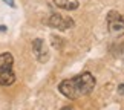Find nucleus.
<instances>
[{"instance_id": "obj_1", "label": "nucleus", "mask_w": 124, "mask_h": 110, "mask_svg": "<svg viewBox=\"0 0 124 110\" xmlns=\"http://www.w3.org/2000/svg\"><path fill=\"white\" fill-rule=\"evenodd\" d=\"M95 87V78L90 72H83L74 78L64 80L58 84L60 93H63L69 99H78L86 96L93 90Z\"/></svg>"}, {"instance_id": "obj_2", "label": "nucleus", "mask_w": 124, "mask_h": 110, "mask_svg": "<svg viewBox=\"0 0 124 110\" xmlns=\"http://www.w3.org/2000/svg\"><path fill=\"white\" fill-rule=\"evenodd\" d=\"M14 58L9 52L0 54V86H11L16 83V73L12 70Z\"/></svg>"}, {"instance_id": "obj_3", "label": "nucleus", "mask_w": 124, "mask_h": 110, "mask_svg": "<svg viewBox=\"0 0 124 110\" xmlns=\"http://www.w3.org/2000/svg\"><path fill=\"white\" fill-rule=\"evenodd\" d=\"M47 25L54 29H58V31H68L70 28H74V20L70 17H64L61 14H52V15L47 18Z\"/></svg>"}, {"instance_id": "obj_4", "label": "nucleus", "mask_w": 124, "mask_h": 110, "mask_svg": "<svg viewBox=\"0 0 124 110\" xmlns=\"http://www.w3.org/2000/svg\"><path fill=\"white\" fill-rule=\"evenodd\" d=\"M107 28L112 34H124V15L116 11L107 14Z\"/></svg>"}, {"instance_id": "obj_5", "label": "nucleus", "mask_w": 124, "mask_h": 110, "mask_svg": "<svg viewBox=\"0 0 124 110\" xmlns=\"http://www.w3.org/2000/svg\"><path fill=\"white\" fill-rule=\"evenodd\" d=\"M32 52H34V55L37 57V60H39L40 63H46V61L49 60V51H47L45 41H43L41 38H35V40L32 41Z\"/></svg>"}, {"instance_id": "obj_6", "label": "nucleus", "mask_w": 124, "mask_h": 110, "mask_svg": "<svg viewBox=\"0 0 124 110\" xmlns=\"http://www.w3.org/2000/svg\"><path fill=\"white\" fill-rule=\"evenodd\" d=\"M52 2H54V5L57 8L66 9V11H75L80 6L78 0H52Z\"/></svg>"}, {"instance_id": "obj_7", "label": "nucleus", "mask_w": 124, "mask_h": 110, "mask_svg": "<svg viewBox=\"0 0 124 110\" xmlns=\"http://www.w3.org/2000/svg\"><path fill=\"white\" fill-rule=\"evenodd\" d=\"M118 93H121V95L124 93V83H121L120 86H118Z\"/></svg>"}, {"instance_id": "obj_8", "label": "nucleus", "mask_w": 124, "mask_h": 110, "mask_svg": "<svg viewBox=\"0 0 124 110\" xmlns=\"http://www.w3.org/2000/svg\"><path fill=\"white\" fill-rule=\"evenodd\" d=\"M3 2H5V3H8L9 6H12V8L16 6V3H14V0H3Z\"/></svg>"}, {"instance_id": "obj_9", "label": "nucleus", "mask_w": 124, "mask_h": 110, "mask_svg": "<svg viewBox=\"0 0 124 110\" xmlns=\"http://www.w3.org/2000/svg\"><path fill=\"white\" fill-rule=\"evenodd\" d=\"M61 110H74V109H72V107H63Z\"/></svg>"}, {"instance_id": "obj_10", "label": "nucleus", "mask_w": 124, "mask_h": 110, "mask_svg": "<svg viewBox=\"0 0 124 110\" xmlns=\"http://www.w3.org/2000/svg\"><path fill=\"white\" fill-rule=\"evenodd\" d=\"M0 31H6V28H5V26H0Z\"/></svg>"}]
</instances>
